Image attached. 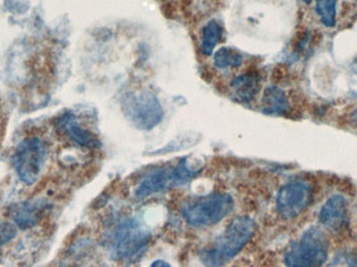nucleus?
<instances>
[{"label": "nucleus", "instance_id": "dca6fc26", "mask_svg": "<svg viewBox=\"0 0 357 267\" xmlns=\"http://www.w3.org/2000/svg\"><path fill=\"white\" fill-rule=\"evenodd\" d=\"M316 10L321 22L327 27L335 26L337 17V0H317Z\"/></svg>", "mask_w": 357, "mask_h": 267}, {"label": "nucleus", "instance_id": "6ab92c4d", "mask_svg": "<svg viewBox=\"0 0 357 267\" xmlns=\"http://www.w3.org/2000/svg\"><path fill=\"white\" fill-rule=\"evenodd\" d=\"M151 267H173L171 264H167L165 260H156V261L153 262L152 266Z\"/></svg>", "mask_w": 357, "mask_h": 267}, {"label": "nucleus", "instance_id": "f257e3e1", "mask_svg": "<svg viewBox=\"0 0 357 267\" xmlns=\"http://www.w3.org/2000/svg\"><path fill=\"white\" fill-rule=\"evenodd\" d=\"M256 224L249 216L233 218L222 234L201 253V260L206 267H222L236 257L252 241Z\"/></svg>", "mask_w": 357, "mask_h": 267}, {"label": "nucleus", "instance_id": "f03ea898", "mask_svg": "<svg viewBox=\"0 0 357 267\" xmlns=\"http://www.w3.org/2000/svg\"><path fill=\"white\" fill-rule=\"evenodd\" d=\"M151 241V232L146 224L135 218H123L111 233L109 247L115 259L134 262L142 257Z\"/></svg>", "mask_w": 357, "mask_h": 267}, {"label": "nucleus", "instance_id": "423d86ee", "mask_svg": "<svg viewBox=\"0 0 357 267\" xmlns=\"http://www.w3.org/2000/svg\"><path fill=\"white\" fill-rule=\"evenodd\" d=\"M123 112L137 129L144 131L156 128L163 119V109L153 92H129L123 96Z\"/></svg>", "mask_w": 357, "mask_h": 267}, {"label": "nucleus", "instance_id": "aec40b11", "mask_svg": "<svg viewBox=\"0 0 357 267\" xmlns=\"http://www.w3.org/2000/svg\"><path fill=\"white\" fill-rule=\"evenodd\" d=\"M352 119H354V121L357 123V109H356V111H354V113H352Z\"/></svg>", "mask_w": 357, "mask_h": 267}, {"label": "nucleus", "instance_id": "9b49d317", "mask_svg": "<svg viewBox=\"0 0 357 267\" xmlns=\"http://www.w3.org/2000/svg\"><path fill=\"white\" fill-rule=\"evenodd\" d=\"M47 203L45 199H35L15 206L10 209V218L18 228H33L41 220L42 213L45 211Z\"/></svg>", "mask_w": 357, "mask_h": 267}, {"label": "nucleus", "instance_id": "2eb2a0df", "mask_svg": "<svg viewBox=\"0 0 357 267\" xmlns=\"http://www.w3.org/2000/svg\"><path fill=\"white\" fill-rule=\"evenodd\" d=\"M243 62V54L233 48L222 47L214 54V64L218 68H237Z\"/></svg>", "mask_w": 357, "mask_h": 267}, {"label": "nucleus", "instance_id": "9d476101", "mask_svg": "<svg viewBox=\"0 0 357 267\" xmlns=\"http://www.w3.org/2000/svg\"><path fill=\"white\" fill-rule=\"evenodd\" d=\"M321 224L331 231L340 230L348 222L347 201L342 195L331 197L320 212Z\"/></svg>", "mask_w": 357, "mask_h": 267}, {"label": "nucleus", "instance_id": "a211bd4d", "mask_svg": "<svg viewBox=\"0 0 357 267\" xmlns=\"http://www.w3.org/2000/svg\"><path fill=\"white\" fill-rule=\"evenodd\" d=\"M18 234V227L12 222H0V247L10 243Z\"/></svg>", "mask_w": 357, "mask_h": 267}, {"label": "nucleus", "instance_id": "20e7f679", "mask_svg": "<svg viewBox=\"0 0 357 267\" xmlns=\"http://www.w3.org/2000/svg\"><path fill=\"white\" fill-rule=\"evenodd\" d=\"M329 241L318 227H310L284 255L287 267H323L328 258Z\"/></svg>", "mask_w": 357, "mask_h": 267}, {"label": "nucleus", "instance_id": "ddd939ff", "mask_svg": "<svg viewBox=\"0 0 357 267\" xmlns=\"http://www.w3.org/2000/svg\"><path fill=\"white\" fill-rule=\"evenodd\" d=\"M291 110L287 94L277 86H268L262 98V111L264 114L283 116Z\"/></svg>", "mask_w": 357, "mask_h": 267}, {"label": "nucleus", "instance_id": "39448f33", "mask_svg": "<svg viewBox=\"0 0 357 267\" xmlns=\"http://www.w3.org/2000/svg\"><path fill=\"white\" fill-rule=\"evenodd\" d=\"M50 148L47 143L39 136L25 138L17 147L13 162L21 182L33 185L39 180L47 161Z\"/></svg>", "mask_w": 357, "mask_h": 267}, {"label": "nucleus", "instance_id": "4468645a", "mask_svg": "<svg viewBox=\"0 0 357 267\" xmlns=\"http://www.w3.org/2000/svg\"><path fill=\"white\" fill-rule=\"evenodd\" d=\"M222 37V26L218 20L211 19L208 21L201 33V50L205 56H211L216 45L220 43Z\"/></svg>", "mask_w": 357, "mask_h": 267}, {"label": "nucleus", "instance_id": "7ed1b4c3", "mask_svg": "<svg viewBox=\"0 0 357 267\" xmlns=\"http://www.w3.org/2000/svg\"><path fill=\"white\" fill-rule=\"evenodd\" d=\"M234 199L226 192H214L187 203L182 215L189 226L207 228L222 222L232 212Z\"/></svg>", "mask_w": 357, "mask_h": 267}, {"label": "nucleus", "instance_id": "f3484780", "mask_svg": "<svg viewBox=\"0 0 357 267\" xmlns=\"http://www.w3.org/2000/svg\"><path fill=\"white\" fill-rule=\"evenodd\" d=\"M199 172V170L192 169L188 165L187 159L181 160L177 165L172 167V180H173L174 186H181L190 182Z\"/></svg>", "mask_w": 357, "mask_h": 267}, {"label": "nucleus", "instance_id": "412c9836", "mask_svg": "<svg viewBox=\"0 0 357 267\" xmlns=\"http://www.w3.org/2000/svg\"><path fill=\"white\" fill-rule=\"evenodd\" d=\"M303 1L305 2V3L310 4V2L312 1V0H303Z\"/></svg>", "mask_w": 357, "mask_h": 267}, {"label": "nucleus", "instance_id": "f8f14e48", "mask_svg": "<svg viewBox=\"0 0 357 267\" xmlns=\"http://www.w3.org/2000/svg\"><path fill=\"white\" fill-rule=\"evenodd\" d=\"M234 96L241 102L249 104L261 90V77L256 71H248L231 82Z\"/></svg>", "mask_w": 357, "mask_h": 267}, {"label": "nucleus", "instance_id": "6e6552de", "mask_svg": "<svg viewBox=\"0 0 357 267\" xmlns=\"http://www.w3.org/2000/svg\"><path fill=\"white\" fill-rule=\"evenodd\" d=\"M174 187L172 168L155 167L146 172L135 190L136 197L146 199Z\"/></svg>", "mask_w": 357, "mask_h": 267}, {"label": "nucleus", "instance_id": "0eeeda50", "mask_svg": "<svg viewBox=\"0 0 357 267\" xmlns=\"http://www.w3.org/2000/svg\"><path fill=\"white\" fill-rule=\"evenodd\" d=\"M312 187L305 181H294L281 187L276 199V209L283 220H294L312 201Z\"/></svg>", "mask_w": 357, "mask_h": 267}, {"label": "nucleus", "instance_id": "1a4fd4ad", "mask_svg": "<svg viewBox=\"0 0 357 267\" xmlns=\"http://www.w3.org/2000/svg\"><path fill=\"white\" fill-rule=\"evenodd\" d=\"M59 128L62 133L77 146L89 149H96L100 146V140L96 138V135L79 125L75 117L70 113H67L64 116L61 117L59 121Z\"/></svg>", "mask_w": 357, "mask_h": 267}]
</instances>
